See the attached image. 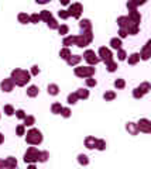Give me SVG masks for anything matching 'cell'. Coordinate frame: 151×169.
Listing matches in <instances>:
<instances>
[{"label":"cell","instance_id":"obj_40","mask_svg":"<svg viewBox=\"0 0 151 169\" xmlns=\"http://www.w3.org/2000/svg\"><path fill=\"white\" fill-rule=\"evenodd\" d=\"M96 148L99 151H103L105 148H106V141L105 140H98L96 141Z\"/></svg>","mask_w":151,"mask_h":169},{"label":"cell","instance_id":"obj_9","mask_svg":"<svg viewBox=\"0 0 151 169\" xmlns=\"http://www.w3.org/2000/svg\"><path fill=\"white\" fill-rule=\"evenodd\" d=\"M99 58L100 61H103L105 63L109 62V61H113V55H112V51L106 47H100L99 48Z\"/></svg>","mask_w":151,"mask_h":169},{"label":"cell","instance_id":"obj_21","mask_svg":"<svg viewBox=\"0 0 151 169\" xmlns=\"http://www.w3.org/2000/svg\"><path fill=\"white\" fill-rule=\"evenodd\" d=\"M110 47L113 48V49H120L122 48V40L120 38H112L110 40Z\"/></svg>","mask_w":151,"mask_h":169},{"label":"cell","instance_id":"obj_28","mask_svg":"<svg viewBox=\"0 0 151 169\" xmlns=\"http://www.w3.org/2000/svg\"><path fill=\"white\" fill-rule=\"evenodd\" d=\"M61 110H62V106H61V103H54L51 106V111L54 114H61Z\"/></svg>","mask_w":151,"mask_h":169},{"label":"cell","instance_id":"obj_14","mask_svg":"<svg viewBox=\"0 0 151 169\" xmlns=\"http://www.w3.org/2000/svg\"><path fill=\"white\" fill-rule=\"evenodd\" d=\"M129 19L131 20L133 23H136V24H140V21H141V16H140V13L137 10H131L129 13Z\"/></svg>","mask_w":151,"mask_h":169},{"label":"cell","instance_id":"obj_31","mask_svg":"<svg viewBox=\"0 0 151 169\" xmlns=\"http://www.w3.org/2000/svg\"><path fill=\"white\" fill-rule=\"evenodd\" d=\"M106 68L109 72H114V70L117 69V63L114 62V61H109V62H106Z\"/></svg>","mask_w":151,"mask_h":169},{"label":"cell","instance_id":"obj_27","mask_svg":"<svg viewBox=\"0 0 151 169\" xmlns=\"http://www.w3.org/2000/svg\"><path fill=\"white\" fill-rule=\"evenodd\" d=\"M138 88H140V90L144 93V95H147V93L150 92L151 86H150V83H148V82H144V83H141L140 86H138Z\"/></svg>","mask_w":151,"mask_h":169},{"label":"cell","instance_id":"obj_52","mask_svg":"<svg viewBox=\"0 0 151 169\" xmlns=\"http://www.w3.org/2000/svg\"><path fill=\"white\" fill-rule=\"evenodd\" d=\"M17 134L19 135H24V125H19L17 127Z\"/></svg>","mask_w":151,"mask_h":169},{"label":"cell","instance_id":"obj_6","mask_svg":"<svg viewBox=\"0 0 151 169\" xmlns=\"http://www.w3.org/2000/svg\"><path fill=\"white\" fill-rule=\"evenodd\" d=\"M38 156H40V151L35 147H31L27 149L26 155H24V162L26 164H33V162L38 161Z\"/></svg>","mask_w":151,"mask_h":169},{"label":"cell","instance_id":"obj_48","mask_svg":"<svg viewBox=\"0 0 151 169\" xmlns=\"http://www.w3.org/2000/svg\"><path fill=\"white\" fill-rule=\"evenodd\" d=\"M14 113H16V116H17L19 118H24L27 116V114L24 113V110H17V111H14Z\"/></svg>","mask_w":151,"mask_h":169},{"label":"cell","instance_id":"obj_25","mask_svg":"<svg viewBox=\"0 0 151 169\" xmlns=\"http://www.w3.org/2000/svg\"><path fill=\"white\" fill-rule=\"evenodd\" d=\"M16 166H17V161H16V158L9 156V158L6 159V168H16Z\"/></svg>","mask_w":151,"mask_h":169},{"label":"cell","instance_id":"obj_33","mask_svg":"<svg viewBox=\"0 0 151 169\" xmlns=\"http://www.w3.org/2000/svg\"><path fill=\"white\" fill-rule=\"evenodd\" d=\"M124 86H126V82H124V79H116L114 81V88L116 89H124Z\"/></svg>","mask_w":151,"mask_h":169},{"label":"cell","instance_id":"obj_41","mask_svg":"<svg viewBox=\"0 0 151 169\" xmlns=\"http://www.w3.org/2000/svg\"><path fill=\"white\" fill-rule=\"evenodd\" d=\"M133 96H134L136 99H141V97L144 96V93L140 90V88H136L134 90H133Z\"/></svg>","mask_w":151,"mask_h":169},{"label":"cell","instance_id":"obj_42","mask_svg":"<svg viewBox=\"0 0 151 169\" xmlns=\"http://www.w3.org/2000/svg\"><path fill=\"white\" fill-rule=\"evenodd\" d=\"M117 58H119V61H124L126 59V56H127V54H126V51L124 49H122V48H120V49H117Z\"/></svg>","mask_w":151,"mask_h":169},{"label":"cell","instance_id":"obj_53","mask_svg":"<svg viewBox=\"0 0 151 169\" xmlns=\"http://www.w3.org/2000/svg\"><path fill=\"white\" fill-rule=\"evenodd\" d=\"M35 2L40 4H45V3H48V2H51V0H35Z\"/></svg>","mask_w":151,"mask_h":169},{"label":"cell","instance_id":"obj_4","mask_svg":"<svg viewBox=\"0 0 151 169\" xmlns=\"http://www.w3.org/2000/svg\"><path fill=\"white\" fill-rule=\"evenodd\" d=\"M26 141L31 145H38L42 142V134L41 131H38L37 128H31L26 135Z\"/></svg>","mask_w":151,"mask_h":169},{"label":"cell","instance_id":"obj_30","mask_svg":"<svg viewBox=\"0 0 151 169\" xmlns=\"http://www.w3.org/2000/svg\"><path fill=\"white\" fill-rule=\"evenodd\" d=\"M19 21L23 23V24H27V23H30V16L26 14V13H20L19 14Z\"/></svg>","mask_w":151,"mask_h":169},{"label":"cell","instance_id":"obj_24","mask_svg":"<svg viewBox=\"0 0 151 169\" xmlns=\"http://www.w3.org/2000/svg\"><path fill=\"white\" fill-rule=\"evenodd\" d=\"M71 55H72V54H71V51H69V49H68L66 47H65V48H62V49L59 51V56H61L62 59H65V61H66L68 58H69Z\"/></svg>","mask_w":151,"mask_h":169},{"label":"cell","instance_id":"obj_50","mask_svg":"<svg viewBox=\"0 0 151 169\" xmlns=\"http://www.w3.org/2000/svg\"><path fill=\"white\" fill-rule=\"evenodd\" d=\"M131 2L136 4L137 7H138V6H141V4H145V3H147V0H131Z\"/></svg>","mask_w":151,"mask_h":169},{"label":"cell","instance_id":"obj_19","mask_svg":"<svg viewBox=\"0 0 151 169\" xmlns=\"http://www.w3.org/2000/svg\"><path fill=\"white\" fill-rule=\"evenodd\" d=\"M47 90H48V93H50L51 96H57V95L59 93V88H58V84H55V83L48 84Z\"/></svg>","mask_w":151,"mask_h":169},{"label":"cell","instance_id":"obj_55","mask_svg":"<svg viewBox=\"0 0 151 169\" xmlns=\"http://www.w3.org/2000/svg\"><path fill=\"white\" fill-rule=\"evenodd\" d=\"M0 166H4V168H6V161H0Z\"/></svg>","mask_w":151,"mask_h":169},{"label":"cell","instance_id":"obj_1","mask_svg":"<svg viewBox=\"0 0 151 169\" xmlns=\"http://www.w3.org/2000/svg\"><path fill=\"white\" fill-rule=\"evenodd\" d=\"M117 24L120 26V28H124L126 31L131 35H136L138 33V24L133 23L131 20L129 19V16H122L117 19Z\"/></svg>","mask_w":151,"mask_h":169},{"label":"cell","instance_id":"obj_10","mask_svg":"<svg viewBox=\"0 0 151 169\" xmlns=\"http://www.w3.org/2000/svg\"><path fill=\"white\" fill-rule=\"evenodd\" d=\"M137 128H138V131H141V132L150 134L151 132V121L147 120V118H141L140 121L137 123Z\"/></svg>","mask_w":151,"mask_h":169},{"label":"cell","instance_id":"obj_8","mask_svg":"<svg viewBox=\"0 0 151 169\" xmlns=\"http://www.w3.org/2000/svg\"><path fill=\"white\" fill-rule=\"evenodd\" d=\"M68 14H69V17L72 16L74 19H79L82 14V4L81 3H74V4H71L69 9H68Z\"/></svg>","mask_w":151,"mask_h":169},{"label":"cell","instance_id":"obj_37","mask_svg":"<svg viewBox=\"0 0 151 169\" xmlns=\"http://www.w3.org/2000/svg\"><path fill=\"white\" fill-rule=\"evenodd\" d=\"M34 121H35V118L33 117V116H26L24 117V125H33L34 124Z\"/></svg>","mask_w":151,"mask_h":169},{"label":"cell","instance_id":"obj_12","mask_svg":"<svg viewBox=\"0 0 151 169\" xmlns=\"http://www.w3.org/2000/svg\"><path fill=\"white\" fill-rule=\"evenodd\" d=\"M0 86H2V90H3V92H11V90H13V86H14V82L11 81V77H9V79H4Z\"/></svg>","mask_w":151,"mask_h":169},{"label":"cell","instance_id":"obj_35","mask_svg":"<svg viewBox=\"0 0 151 169\" xmlns=\"http://www.w3.org/2000/svg\"><path fill=\"white\" fill-rule=\"evenodd\" d=\"M114 97H116V93L114 92H106L103 95V99L106 102H112V100H114Z\"/></svg>","mask_w":151,"mask_h":169},{"label":"cell","instance_id":"obj_46","mask_svg":"<svg viewBox=\"0 0 151 169\" xmlns=\"http://www.w3.org/2000/svg\"><path fill=\"white\" fill-rule=\"evenodd\" d=\"M61 114H62V117L68 118L71 116V110L68 109V107H62V110H61Z\"/></svg>","mask_w":151,"mask_h":169},{"label":"cell","instance_id":"obj_2","mask_svg":"<svg viewBox=\"0 0 151 169\" xmlns=\"http://www.w3.org/2000/svg\"><path fill=\"white\" fill-rule=\"evenodd\" d=\"M30 77H31V74L24 69H14L11 72V81L17 86H24L27 82H30Z\"/></svg>","mask_w":151,"mask_h":169},{"label":"cell","instance_id":"obj_51","mask_svg":"<svg viewBox=\"0 0 151 169\" xmlns=\"http://www.w3.org/2000/svg\"><path fill=\"white\" fill-rule=\"evenodd\" d=\"M119 34H120V38H124V37H127V35H129V33H127V31H126L124 28H120Z\"/></svg>","mask_w":151,"mask_h":169},{"label":"cell","instance_id":"obj_39","mask_svg":"<svg viewBox=\"0 0 151 169\" xmlns=\"http://www.w3.org/2000/svg\"><path fill=\"white\" fill-rule=\"evenodd\" d=\"M96 84H98V82H96V79H93V76L86 77V86H89V88H93V86H96Z\"/></svg>","mask_w":151,"mask_h":169},{"label":"cell","instance_id":"obj_29","mask_svg":"<svg viewBox=\"0 0 151 169\" xmlns=\"http://www.w3.org/2000/svg\"><path fill=\"white\" fill-rule=\"evenodd\" d=\"M51 17H52V14H51V13H50L48 10H42V11H41V14H40V19H41V20H44V21H48V20L51 19Z\"/></svg>","mask_w":151,"mask_h":169},{"label":"cell","instance_id":"obj_49","mask_svg":"<svg viewBox=\"0 0 151 169\" xmlns=\"http://www.w3.org/2000/svg\"><path fill=\"white\" fill-rule=\"evenodd\" d=\"M38 74H40V68H38L37 65H34L33 68H31V75L35 76V75H38Z\"/></svg>","mask_w":151,"mask_h":169},{"label":"cell","instance_id":"obj_17","mask_svg":"<svg viewBox=\"0 0 151 169\" xmlns=\"http://www.w3.org/2000/svg\"><path fill=\"white\" fill-rule=\"evenodd\" d=\"M96 138L95 137H86L85 140V147L88 148V149H93V148H96Z\"/></svg>","mask_w":151,"mask_h":169},{"label":"cell","instance_id":"obj_15","mask_svg":"<svg viewBox=\"0 0 151 169\" xmlns=\"http://www.w3.org/2000/svg\"><path fill=\"white\" fill-rule=\"evenodd\" d=\"M82 61V56L81 55H71L69 58L66 59V63L68 65H71V66H75V65H78V63Z\"/></svg>","mask_w":151,"mask_h":169},{"label":"cell","instance_id":"obj_38","mask_svg":"<svg viewBox=\"0 0 151 169\" xmlns=\"http://www.w3.org/2000/svg\"><path fill=\"white\" fill-rule=\"evenodd\" d=\"M59 31V34L61 35H66L68 34V31H69V28H68V26H65V24H62V26H58V28H57Z\"/></svg>","mask_w":151,"mask_h":169},{"label":"cell","instance_id":"obj_43","mask_svg":"<svg viewBox=\"0 0 151 169\" xmlns=\"http://www.w3.org/2000/svg\"><path fill=\"white\" fill-rule=\"evenodd\" d=\"M4 113L7 114V116H13V114H14V109H13L10 104H6V106H4Z\"/></svg>","mask_w":151,"mask_h":169},{"label":"cell","instance_id":"obj_3","mask_svg":"<svg viewBox=\"0 0 151 169\" xmlns=\"http://www.w3.org/2000/svg\"><path fill=\"white\" fill-rule=\"evenodd\" d=\"M92 40H93L92 31H83L81 35H76V38H75V45H78L79 48H83L90 44Z\"/></svg>","mask_w":151,"mask_h":169},{"label":"cell","instance_id":"obj_11","mask_svg":"<svg viewBox=\"0 0 151 169\" xmlns=\"http://www.w3.org/2000/svg\"><path fill=\"white\" fill-rule=\"evenodd\" d=\"M150 56H151V41H147V44L144 45V48L141 49L140 58L147 61V59H150Z\"/></svg>","mask_w":151,"mask_h":169},{"label":"cell","instance_id":"obj_13","mask_svg":"<svg viewBox=\"0 0 151 169\" xmlns=\"http://www.w3.org/2000/svg\"><path fill=\"white\" fill-rule=\"evenodd\" d=\"M79 27H81L82 33H83V31H92V23L89 21L88 19L81 20V21H79Z\"/></svg>","mask_w":151,"mask_h":169},{"label":"cell","instance_id":"obj_36","mask_svg":"<svg viewBox=\"0 0 151 169\" xmlns=\"http://www.w3.org/2000/svg\"><path fill=\"white\" fill-rule=\"evenodd\" d=\"M48 156H50V154H48L47 151H40V156H38V161H40V162H45L48 159Z\"/></svg>","mask_w":151,"mask_h":169},{"label":"cell","instance_id":"obj_22","mask_svg":"<svg viewBox=\"0 0 151 169\" xmlns=\"http://www.w3.org/2000/svg\"><path fill=\"white\" fill-rule=\"evenodd\" d=\"M38 88L37 86H30L28 89H27V96H30V97H35V96H38Z\"/></svg>","mask_w":151,"mask_h":169},{"label":"cell","instance_id":"obj_7","mask_svg":"<svg viewBox=\"0 0 151 169\" xmlns=\"http://www.w3.org/2000/svg\"><path fill=\"white\" fill-rule=\"evenodd\" d=\"M83 59H85L89 65H96V63L100 62V58L96 55L95 51H92V49H88V51H85V54H83Z\"/></svg>","mask_w":151,"mask_h":169},{"label":"cell","instance_id":"obj_23","mask_svg":"<svg viewBox=\"0 0 151 169\" xmlns=\"http://www.w3.org/2000/svg\"><path fill=\"white\" fill-rule=\"evenodd\" d=\"M138 61H140V54H137V52L129 56V65H136Z\"/></svg>","mask_w":151,"mask_h":169},{"label":"cell","instance_id":"obj_20","mask_svg":"<svg viewBox=\"0 0 151 169\" xmlns=\"http://www.w3.org/2000/svg\"><path fill=\"white\" fill-rule=\"evenodd\" d=\"M75 38H76V35H68V37L64 38L62 44L65 45L66 48L69 47V45H75Z\"/></svg>","mask_w":151,"mask_h":169},{"label":"cell","instance_id":"obj_44","mask_svg":"<svg viewBox=\"0 0 151 169\" xmlns=\"http://www.w3.org/2000/svg\"><path fill=\"white\" fill-rule=\"evenodd\" d=\"M58 17L59 19H62V20H66L68 17H69V14H68V11L66 10H59L58 11Z\"/></svg>","mask_w":151,"mask_h":169},{"label":"cell","instance_id":"obj_54","mask_svg":"<svg viewBox=\"0 0 151 169\" xmlns=\"http://www.w3.org/2000/svg\"><path fill=\"white\" fill-rule=\"evenodd\" d=\"M59 2H61V4H64V6L69 4V0H59Z\"/></svg>","mask_w":151,"mask_h":169},{"label":"cell","instance_id":"obj_47","mask_svg":"<svg viewBox=\"0 0 151 169\" xmlns=\"http://www.w3.org/2000/svg\"><path fill=\"white\" fill-rule=\"evenodd\" d=\"M127 9H129V11H131V10H137V6L134 3H133L131 0H129V3H127Z\"/></svg>","mask_w":151,"mask_h":169},{"label":"cell","instance_id":"obj_16","mask_svg":"<svg viewBox=\"0 0 151 169\" xmlns=\"http://www.w3.org/2000/svg\"><path fill=\"white\" fill-rule=\"evenodd\" d=\"M126 130H127L131 135H137V134H138V128H137L136 123H127V124H126Z\"/></svg>","mask_w":151,"mask_h":169},{"label":"cell","instance_id":"obj_45","mask_svg":"<svg viewBox=\"0 0 151 169\" xmlns=\"http://www.w3.org/2000/svg\"><path fill=\"white\" fill-rule=\"evenodd\" d=\"M40 14H31L30 16V23H34V24H37L40 21Z\"/></svg>","mask_w":151,"mask_h":169},{"label":"cell","instance_id":"obj_18","mask_svg":"<svg viewBox=\"0 0 151 169\" xmlns=\"http://www.w3.org/2000/svg\"><path fill=\"white\" fill-rule=\"evenodd\" d=\"M75 93H76L78 99H83V100H85V99H88V97H89V90H88V89L81 88V89H78Z\"/></svg>","mask_w":151,"mask_h":169},{"label":"cell","instance_id":"obj_5","mask_svg":"<svg viewBox=\"0 0 151 169\" xmlns=\"http://www.w3.org/2000/svg\"><path fill=\"white\" fill-rule=\"evenodd\" d=\"M75 75L78 77H89V76H93L95 75V68L92 65L90 66H78L75 68Z\"/></svg>","mask_w":151,"mask_h":169},{"label":"cell","instance_id":"obj_34","mask_svg":"<svg viewBox=\"0 0 151 169\" xmlns=\"http://www.w3.org/2000/svg\"><path fill=\"white\" fill-rule=\"evenodd\" d=\"M66 100H68V103H69V104H75L79 99H78L76 93H71V95H68V99H66Z\"/></svg>","mask_w":151,"mask_h":169},{"label":"cell","instance_id":"obj_32","mask_svg":"<svg viewBox=\"0 0 151 169\" xmlns=\"http://www.w3.org/2000/svg\"><path fill=\"white\" fill-rule=\"evenodd\" d=\"M47 26L50 27L51 30H57V28H58L59 24L57 23V20H55V19H52V17H51V19H50V20L47 21Z\"/></svg>","mask_w":151,"mask_h":169},{"label":"cell","instance_id":"obj_26","mask_svg":"<svg viewBox=\"0 0 151 169\" xmlns=\"http://www.w3.org/2000/svg\"><path fill=\"white\" fill-rule=\"evenodd\" d=\"M78 162L81 164V165H88L89 164V159H88V156H86L85 154H79L78 155Z\"/></svg>","mask_w":151,"mask_h":169},{"label":"cell","instance_id":"obj_56","mask_svg":"<svg viewBox=\"0 0 151 169\" xmlns=\"http://www.w3.org/2000/svg\"><path fill=\"white\" fill-rule=\"evenodd\" d=\"M3 140H4V137H3V135H2V134H0V144L3 142Z\"/></svg>","mask_w":151,"mask_h":169}]
</instances>
